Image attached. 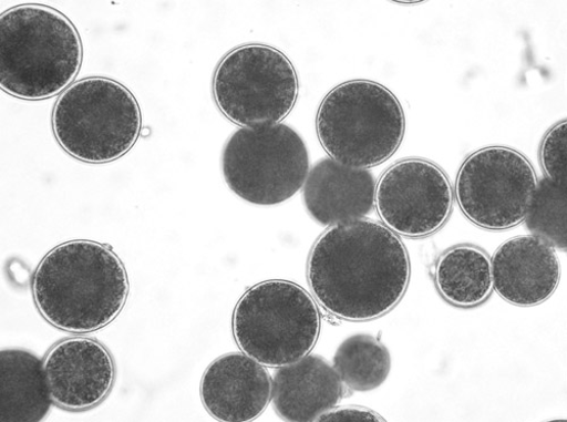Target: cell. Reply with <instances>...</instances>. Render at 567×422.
I'll list each match as a JSON object with an SVG mask.
<instances>
[{"label":"cell","mask_w":567,"mask_h":422,"mask_svg":"<svg viewBox=\"0 0 567 422\" xmlns=\"http://www.w3.org/2000/svg\"><path fill=\"white\" fill-rule=\"evenodd\" d=\"M411 277L408 250L382 223L359 218L327 229L313 245L308 281L315 300L347 321H369L392 311Z\"/></svg>","instance_id":"6da1fadb"},{"label":"cell","mask_w":567,"mask_h":422,"mask_svg":"<svg viewBox=\"0 0 567 422\" xmlns=\"http://www.w3.org/2000/svg\"><path fill=\"white\" fill-rule=\"evenodd\" d=\"M34 305L58 330H103L124 309L130 280L111 246L90 240L62 244L40 261L31 281Z\"/></svg>","instance_id":"7a4b0ae2"},{"label":"cell","mask_w":567,"mask_h":422,"mask_svg":"<svg viewBox=\"0 0 567 422\" xmlns=\"http://www.w3.org/2000/svg\"><path fill=\"white\" fill-rule=\"evenodd\" d=\"M0 88L23 101L50 100L73 84L83 61L76 27L60 11L24 4L0 16Z\"/></svg>","instance_id":"3957f363"},{"label":"cell","mask_w":567,"mask_h":422,"mask_svg":"<svg viewBox=\"0 0 567 422\" xmlns=\"http://www.w3.org/2000/svg\"><path fill=\"white\" fill-rule=\"evenodd\" d=\"M316 131L330 158L367 169L385 163L399 151L405 116L390 89L369 80H352L327 93L317 112Z\"/></svg>","instance_id":"277c9868"},{"label":"cell","mask_w":567,"mask_h":422,"mask_svg":"<svg viewBox=\"0 0 567 422\" xmlns=\"http://www.w3.org/2000/svg\"><path fill=\"white\" fill-rule=\"evenodd\" d=\"M52 125L68 155L87 164H106L134 147L142 131V114L133 92L124 84L89 76L62 93Z\"/></svg>","instance_id":"5b68a950"},{"label":"cell","mask_w":567,"mask_h":422,"mask_svg":"<svg viewBox=\"0 0 567 422\" xmlns=\"http://www.w3.org/2000/svg\"><path fill=\"white\" fill-rule=\"evenodd\" d=\"M321 316L313 297L293 281L271 279L236 305L231 328L240 350L267 367L308 356L318 342Z\"/></svg>","instance_id":"8992f818"},{"label":"cell","mask_w":567,"mask_h":422,"mask_svg":"<svg viewBox=\"0 0 567 422\" xmlns=\"http://www.w3.org/2000/svg\"><path fill=\"white\" fill-rule=\"evenodd\" d=\"M309 154L301 135L286 124L243 127L225 145L224 178L245 202L275 206L296 196L309 174Z\"/></svg>","instance_id":"52a82bcc"},{"label":"cell","mask_w":567,"mask_h":422,"mask_svg":"<svg viewBox=\"0 0 567 422\" xmlns=\"http://www.w3.org/2000/svg\"><path fill=\"white\" fill-rule=\"evenodd\" d=\"M215 103L243 127L278 124L293 111L299 79L290 59L274 47L250 43L229 52L213 80Z\"/></svg>","instance_id":"ba28073f"},{"label":"cell","mask_w":567,"mask_h":422,"mask_svg":"<svg viewBox=\"0 0 567 422\" xmlns=\"http://www.w3.org/2000/svg\"><path fill=\"white\" fill-rule=\"evenodd\" d=\"M538 184L529 159L508 147H486L462 163L454 195L462 214L488 230L523 223Z\"/></svg>","instance_id":"9c48e42d"},{"label":"cell","mask_w":567,"mask_h":422,"mask_svg":"<svg viewBox=\"0 0 567 422\" xmlns=\"http://www.w3.org/2000/svg\"><path fill=\"white\" fill-rule=\"evenodd\" d=\"M374 204L384 225L398 236H433L450 219L454 191L435 163L410 158L395 163L378 181Z\"/></svg>","instance_id":"30bf717a"},{"label":"cell","mask_w":567,"mask_h":422,"mask_svg":"<svg viewBox=\"0 0 567 422\" xmlns=\"http://www.w3.org/2000/svg\"><path fill=\"white\" fill-rule=\"evenodd\" d=\"M54 403L66 411H84L107 399L116 380L112 353L97 340L73 337L55 344L44 360Z\"/></svg>","instance_id":"8fae6325"},{"label":"cell","mask_w":567,"mask_h":422,"mask_svg":"<svg viewBox=\"0 0 567 422\" xmlns=\"http://www.w3.org/2000/svg\"><path fill=\"white\" fill-rule=\"evenodd\" d=\"M560 263L555 249L535 236L504 243L492 259L493 286L506 302L534 307L547 301L560 280Z\"/></svg>","instance_id":"7c38bea8"},{"label":"cell","mask_w":567,"mask_h":422,"mask_svg":"<svg viewBox=\"0 0 567 422\" xmlns=\"http://www.w3.org/2000/svg\"><path fill=\"white\" fill-rule=\"evenodd\" d=\"M270 374L246 353H228L205 371L200 393L207 411L219 421L246 422L257 419L271 400Z\"/></svg>","instance_id":"4fadbf2b"},{"label":"cell","mask_w":567,"mask_h":422,"mask_svg":"<svg viewBox=\"0 0 567 422\" xmlns=\"http://www.w3.org/2000/svg\"><path fill=\"white\" fill-rule=\"evenodd\" d=\"M375 185L368 169L324 158L308 174L303 202L318 224L334 226L369 215L374 206Z\"/></svg>","instance_id":"5bb4252c"},{"label":"cell","mask_w":567,"mask_h":422,"mask_svg":"<svg viewBox=\"0 0 567 422\" xmlns=\"http://www.w3.org/2000/svg\"><path fill=\"white\" fill-rule=\"evenodd\" d=\"M343 383L336 369L319 356L279 367L271 389V401L284 420L317 421L342 400Z\"/></svg>","instance_id":"9a60e30c"},{"label":"cell","mask_w":567,"mask_h":422,"mask_svg":"<svg viewBox=\"0 0 567 422\" xmlns=\"http://www.w3.org/2000/svg\"><path fill=\"white\" fill-rule=\"evenodd\" d=\"M54 403L44 363L24 349L0 352V421L39 422Z\"/></svg>","instance_id":"2e32d148"},{"label":"cell","mask_w":567,"mask_h":422,"mask_svg":"<svg viewBox=\"0 0 567 422\" xmlns=\"http://www.w3.org/2000/svg\"><path fill=\"white\" fill-rule=\"evenodd\" d=\"M435 285L439 294L450 305L465 309L478 307L494 291L492 259L475 246L453 247L437 260Z\"/></svg>","instance_id":"e0dca14e"},{"label":"cell","mask_w":567,"mask_h":422,"mask_svg":"<svg viewBox=\"0 0 567 422\" xmlns=\"http://www.w3.org/2000/svg\"><path fill=\"white\" fill-rule=\"evenodd\" d=\"M390 351L370 336L347 339L334 357V369L341 382L354 392H369L383 385L389 378Z\"/></svg>","instance_id":"ac0fdd59"},{"label":"cell","mask_w":567,"mask_h":422,"mask_svg":"<svg viewBox=\"0 0 567 422\" xmlns=\"http://www.w3.org/2000/svg\"><path fill=\"white\" fill-rule=\"evenodd\" d=\"M524 220L535 237L566 251V186L547 177L538 181Z\"/></svg>","instance_id":"d6986e66"},{"label":"cell","mask_w":567,"mask_h":422,"mask_svg":"<svg viewBox=\"0 0 567 422\" xmlns=\"http://www.w3.org/2000/svg\"><path fill=\"white\" fill-rule=\"evenodd\" d=\"M566 120L554 125L543 138L540 163L546 177L566 186Z\"/></svg>","instance_id":"ffe728a7"},{"label":"cell","mask_w":567,"mask_h":422,"mask_svg":"<svg viewBox=\"0 0 567 422\" xmlns=\"http://www.w3.org/2000/svg\"><path fill=\"white\" fill-rule=\"evenodd\" d=\"M317 421H385V419L364 408H355V406H348V408H339V409H332L324 413H322Z\"/></svg>","instance_id":"44dd1931"}]
</instances>
